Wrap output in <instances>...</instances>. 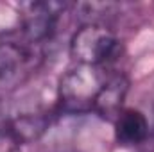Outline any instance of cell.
<instances>
[{"label": "cell", "instance_id": "1", "mask_svg": "<svg viewBox=\"0 0 154 152\" xmlns=\"http://www.w3.org/2000/svg\"><path fill=\"white\" fill-rule=\"evenodd\" d=\"M102 68L75 65L59 79L57 106L66 114H86L93 111L95 100L106 82Z\"/></svg>", "mask_w": 154, "mask_h": 152}, {"label": "cell", "instance_id": "2", "mask_svg": "<svg viewBox=\"0 0 154 152\" xmlns=\"http://www.w3.org/2000/svg\"><path fill=\"white\" fill-rule=\"evenodd\" d=\"M68 50L75 65L102 68L120 54V39L106 25L88 22L74 32Z\"/></svg>", "mask_w": 154, "mask_h": 152}, {"label": "cell", "instance_id": "3", "mask_svg": "<svg viewBox=\"0 0 154 152\" xmlns=\"http://www.w3.org/2000/svg\"><path fill=\"white\" fill-rule=\"evenodd\" d=\"M41 63L38 47L20 41L0 43V100L20 90L36 74Z\"/></svg>", "mask_w": 154, "mask_h": 152}, {"label": "cell", "instance_id": "4", "mask_svg": "<svg viewBox=\"0 0 154 152\" xmlns=\"http://www.w3.org/2000/svg\"><path fill=\"white\" fill-rule=\"evenodd\" d=\"M66 4L61 2H34L27 4L22 18V32L23 39L29 45L39 47L48 41L56 32L59 16L65 13Z\"/></svg>", "mask_w": 154, "mask_h": 152}, {"label": "cell", "instance_id": "5", "mask_svg": "<svg viewBox=\"0 0 154 152\" xmlns=\"http://www.w3.org/2000/svg\"><path fill=\"white\" fill-rule=\"evenodd\" d=\"M129 90V81L122 74L108 75L106 82L95 100L93 113L99 114L102 120L115 122L116 116L124 111V100Z\"/></svg>", "mask_w": 154, "mask_h": 152}, {"label": "cell", "instance_id": "6", "mask_svg": "<svg viewBox=\"0 0 154 152\" xmlns=\"http://www.w3.org/2000/svg\"><path fill=\"white\" fill-rule=\"evenodd\" d=\"M113 123H115V140L120 147L142 145L151 136L149 120L138 109H124Z\"/></svg>", "mask_w": 154, "mask_h": 152}, {"label": "cell", "instance_id": "7", "mask_svg": "<svg viewBox=\"0 0 154 152\" xmlns=\"http://www.w3.org/2000/svg\"><path fill=\"white\" fill-rule=\"evenodd\" d=\"M50 116L45 113H25L20 114L7 123V134L16 143H29L38 140L39 136L48 129Z\"/></svg>", "mask_w": 154, "mask_h": 152}, {"label": "cell", "instance_id": "8", "mask_svg": "<svg viewBox=\"0 0 154 152\" xmlns=\"http://www.w3.org/2000/svg\"><path fill=\"white\" fill-rule=\"evenodd\" d=\"M7 123H9V120H7L4 114L0 113V136L7 134Z\"/></svg>", "mask_w": 154, "mask_h": 152}, {"label": "cell", "instance_id": "9", "mask_svg": "<svg viewBox=\"0 0 154 152\" xmlns=\"http://www.w3.org/2000/svg\"><path fill=\"white\" fill-rule=\"evenodd\" d=\"M7 152H22V149H20L18 145H16V147H11V149H9Z\"/></svg>", "mask_w": 154, "mask_h": 152}]
</instances>
